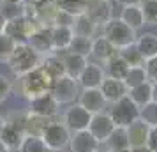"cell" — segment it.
<instances>
[{
    "instance_id": "obj_34",
    "label": "cell",
    "mask_w": 157,
    "mask_h": 152,
    "mask_svg": "<svg viewBox=\"0 0 157 152\" xmlns=\"http://www.w3.org/2000/svg\"><path fill=\"white\" fill-rule=\"evenodd\" d=\"M0 11L6 16V20H14L25 14V2L23 4H14V2H4L0 0Z\"/></svg>"
},
{
    "instance_id": "obj_32",
    "label": "cell",
    "mask_w": 157,
    "mask_h": 152,
    "mask_svg": "<svg viewBox=\"0 0 157 152\" xmlns=\"http://www.w3.org/2000/svg\"><path fill=\"white\" fill-rule=\"evenodd\" d=\"M50 149L46 147V143L43 142L41 136H30V134H25L21 145L18 152H48Z\"/></svg>"
},
{
    "instance_id": "obj_7",
    "label": "cell",
    "mask_w": 157,
    "mask_h": 152,
    "mask_svg": "<svg viewBox=\"0 0 157 152\" xmlns=\"http://www.w3.org/2000/svg\"><path fill=\"white\" fill-rule=\"evenodd\" d=\"M50 92L58 104H72L79 95V83L78 80H72L69 76H62L53 81Z\"/></svg>"
},
{
    "instance_id": "obj_21",
    "label": "cell",
    "mask_w": 157,
    "mask_h": 152,
    "mask_svg": "<svg viewBox=\"0 0 157 152\" xmlns=\"http://www.w3.org/2000/svg\"><path fill=\"white\" fill-rule=\"evenodd\" d=\"M120 20L125 25H129L132 30H138L145 27V18H143V11L140 4H131V6H122V14Z\"/></svg>"
},
{
    "instance_id": "obj_19",
    "label": "cell",
    "mask_w": 157,
    "mask_h": 152,
    "mask_svg": "<svg viewBox=\"0 0 157 152\" xmlns=\"http://www.w3.org/2000/svg\"><path fill=\"white\" fill-rule=\"evenodd\" d=\"M27 43L41 55H48L53 53V44H51V34H50V27H39V29L29 37Z\"/></svg>"
},
{
    "instance_id": "obj_25",
    "label": "cell",
    "mask_w": 157,
    "mask_h": 152,
    "mask_svg": "<svg viewBox=\"0 0 157 152\" xmlns=\"http://www.w3.org/2000/svg\"><path fill=\"white\" fill-rule=\"evenodd\" d=\"M104 65H106V67H104L106 76H111V78H117V80H124L125 74H127V71H129V64L118 55V53H117L115 57L109 58Z\"/></svg>"
},
{
    "instance_id": "obj_12",
    "label": "cell",
    "mask_w": 157,
    "mask_h": 152,
    "mask_svg": "<svg viewBox=\"0 0 157 152\" xmlns=\"http://www.w3.org/2000/svg\"><path fill=\"white\" fill-rule=\"evenodd\" d=\"M85 14L90 16V20L95 25L102 27L109 18H113L111 16V2L109 0H86Z\"/></svg>"
},
{
    "instance_id": "obj_51",
    "label": "cell",
    "mask_w": 157,
    "mask_h": 152,
    "mask_svg": "<svg viewBox=\"0 0 157 152\" xmlns=\"http://www.w3.org/2000/svg\"><path fill=\"white\" fill-rule=\"evenodd\" d=\"M95 152H101V150H95Z\"/></svg>"
},
{
    "instance_id": "obj_36",
    "label": "cell",
    "mask_w": 157,
    "mask_h": 152,
    "mask_svg": "<svg viewBox=\"0 0 157 152\" xmlns=\"http://www.w3.org/2000/svg\"><path fill=\"white\" fill-rule=\"evenodd\" d=\"M141 11L145 25H157V0H141Z\"/></svg>"
},
{
    "instance_id": "obj_5",
    "label": "cell",
    "mask_w": 157,
    "mask_h": 152,
    "mask_svg": "<svg viewBox=\"0 0 157 152\" xmlns=\"http://www.w3.org/2000/svg\"><path fill=\"white\" fill-rule=\"evenodd\" d=\"M39 27H43L41 23L37 21L34 16L23 14L20 18H14V20H9L4 32L7 34L14 43H27L29 37L36 32Z\"/></svg>"
},
{
    "instance_id": "obj_16",
    "label": "cell",
    "mask_w": 157,
    "mask_h": 152,
    "mask_svg": "<svg viewBox=\"0 0 157 152\" xmlns=\"http://www.w3.org/2000/svg\"><path fill=\"white\" fill-rule=\"evenodd\" d=\"M51 34V44H53V51H65L71 44L72 37H74V30L69 25H51L50 27Z\"/></svg>"
},
{
    "instance_id": "obj_44",
    "label": "cell",
    "mask_w": 157,
    "mask_h": 152,
    "mask_svg": "<svg viewBox=\"0 0 157 152\" xmlns=\"http://www.w3.org/2000/svg\"><path fill=\"white\" fill-rule=\"evenodd\" d=\"M152 101L157 103V83H152Z\"/></svg>"
},
{
    "instance_id": "obj_49",
    "label": "cell",
    "mask_w": 157,
    "mask_h": 152,
    "mask_svg": "<svg viewBox=\"0 0 157 152\" xmlns=\"http://www.w3.org/2000/svg\"><path fill=\"white\" fill-rule=\"evenodd\" d=\"M108 152H131V149H120V150H108Z\"/></svg>"
},
{
    "instance_id": "obj_30",
    "label": "cell",
    "mask_w": 157,
    "mask_h": 152,
    "mask_svg": "<svg viewBox=\"0 0 157 152\" xmlns=\"http://www.w3.org/2000/svg\"><path fill=\"white\" fill-rule=\"evenodd\" d=\"M118 55L127 62L129 67H136V65L145 64V58L141 57V53H140V50H138L136 43H131V44H127V46L120 48V50H118Z\"/></svg>"
},
{
    "instance_id": "obj_27",
    "label": "cell",
    "mask_w": 157,
    "mask_h": 152,
    "mask_svg": "<svg viewBox=\"0 0 157 152\" xmlns=\"http://www.w3.org/2000/svg\"><path fill=\"white\" fill-rule=\"evenodd\" d=\"M127 95L141 108V106H145L147 103L152 101V83H150V81H145V83H141V85H136V87L129 88Z\"/></svg>"
},
{
    "instance_id": "obj_4",
    "label": "cell",
    "mask_w": 157,
    "mask_h": 152,
    "mask_svg": "<svg viewBox=\"0 0 157 152\" xmlns=\"http://www.w3.org/2000/svg\"><path fill=\"white\" fill-rule=\"evenodd\" d=\"M108 115L111 117L117 127H127L140 119V106L129 95H124L122 99L111 103V110Z\"/></svg>"
},
{
    "instance_id": "obj_23",
    "label": "cell",
    "mask_w": 157,
    "mask_h": 152,
    "mask_svg": "<svg viewBox=\"0 0 157 152\" xmlns=\"http://www.w3.org/2000/svg\"><path fill=\"white\" fill-rule=\"evenodd\" d=\"M72 30H74V34L76 36H85V37H95V34H97V30L102 29V27H99V25H95V23L90 20V16L88 14H78L74 16V21H72Z\"/></svg>"
},
{
    "instance_id": "obj_8",
    "label": "cell",
    "mask_w": 157,
    "mask_h": 152,
    "mask_svg": "<svg viewBox=\"0 0 157 152\" xmlns=\"http://www.w3.org/2000/svg\"><path fill=\"white\" fill-rule=\"evenodd\" d=\"M90 119H92L90 111H86L79 103H72V104H69V108L64 111L62 122L67 126V129L71 131V133H76V131L88 129Z\"/></svg>"
},
{
    "instance_id": "obj_40",
    "label": "cell",
    "mask_w": 157,
    "mask_h": 152,
    "mask_svg": "<svg viewBox=\"0 0 157 152\" xmlns=\"http://www.w3.org/2000/svg\"><path fill=\"white\" fill-rule=\"evenodd\" d=\"M11 90H13V83L9 78H6L4 74H0V103H4L6 99L9 97L11 94Z\"/></svg>"
},
{
    "instance_id": "obj_15",
    "label": "cell",
    "mask_w": 157,
    "mask_h": 152,
    "mask_svg": "<svg viewBox=\"0 0 157 152\" xmlns=\"http://www.w3.org/2000/svg\"><path fill=\"white\" fill-rule=\"evenodd\" d=\"M99 90L104 95V101L106 103H115L122 99L124 95H127V85L124 83V80H117V78H111V76H106L102 83H101Z\"/></svg>"
},
{
    "instance_id": "obj_1",
    "label": "cell",
    "mask_w": 157,
    "mask_h": 152,
    "mask_svg": "<svg viewBox=\"0 0 157 152\" xmlns=\"http://www.w3.org/2000/svg\"><path fill=\"white\" fill-rule=\"evenodd\" d=\"M41 62H43V55L37 53L29 43H16L14 50L7 60V65L14 76L21 78L32 69L39 67Z\"/></svg>"
},
{
    "instance_id": "obj_45",
    "label": "cell",
    "mask_w": 157,
    "mask_h": 152,
    "mask_svg": "<svg viewBox=\"0 0 157 152\" xmlns=\"http://www.w3.org/2000/svg\"><path fill=\"white\" fill-rule=\"evenodd\" d=\"M131 152H152V150L145 145V147H136V149H131Z\"/></svg>"
},
{
    "instance_id": "obj_26",
    "label": "cell",
    "mask_w": 157,
    "mask_h": 152,
    "mask_svg": "<svg viewBox=\"0 0 157 152\" xmlns=\"http://www.w3.org/2000/svg\"><path fill=\"white\" fill-rule=\"evenodd\" d=\"M51 119L48 117H41V115H34L27 111V124H25V134L30 136H43L46 126L50 124Z\"/></svg>"
},
{
    "instance_id": "obj_38",
    "label": "cell",
    "mask_w": 157,
    "mask_h": 152,
    "mask_svg": "<svg viewBox=\"0 0 157 152\" xmlns=\"http://www.w3.org/2000/svg\"><path fill=\"white\" fill-rule=\"evenodd\" d=\"M9 126L16 127L18 131H21L25 134V124H27V111H13L11 115L6 119Z\"/></svg>"
},
{
    "instance_id": "obj_46",
    "label": "cell",
    "mask_w": 157,
    "mask_h": 152,
    "mask_svg": "<svg viewBox=\"0 0 157 152\" xmlns=\"http://www.w3.org/2000/svg\"><path fill=\"white\" fill-rule=\"evenodd\" d=\"M6 124H7V120H6V119H4V117L0 115V133H2V131H4V127H6Z\"/></svg>"
},
{
    "instance_id": "obj_35",
    "label": "cell",
    "mask_w": 157,
    "mask_h": 152,
    "mask_svg": "<svg viewBox=\"0 0 157 152\" xmlns=\"http://www.w3.org/2000/svg\"><path fill=\"white\" fill-rule=\"evenodd\" d=\"M140 120H143L150 127L157 126V103L150 101L140 108Z\"/></svg>"
},
{
    "instance_id": "obj_13",
    "label": "cell",
    "mask_w": 157,
    "mask_h": 152,
    "mask_svg": "<svg viewBox=\"0 0 157 152\" xmlns=\"http://www.w3.org/2000/svg\"><path fill=\"white\" fill-rule=\"evenodd\" d=\"M99 145L101 143L92 136V133L88 129L72 133L71 140H69L71 152H95V150H99Z\"/></svg>"
},
{
    "instance_id": "obj_24",
    "label": "cell",
    "mask_w": 157,
    "mask_h": 152,
    "mask_svg": "<svg viewBox=\"0 0 157 152\" xmlns=\"http://www.w3.org/2000/svg\"><path fill=\"white\" fill-rule=\"evenodd\" d=\"M136 46L141 53V57L147 60V58L157 57V36L152 34V32H145L140 37H136Z\"/></svg>"
},
{
    "instance_id": "obj_39",
    "label": "cell",
    "mask_w": 157,
    "mask_h": 152,
    "mask_svg": "<svg viewBox=\"0 0 157 152\" xmlns=\"http://www.w3.org/2000/svg\"><path fill=\"white\" fill-rule=\"evenodd\" d=\"M143 69H145V74H147V80L150 83H157V57L147 58L145 64H143Z\"/></svg>"
},
{
    "instance_id": "obj_11",
    "label": "cell",
    "mask_w": 157,
    "mask_h": 152,
    "mask_svg": "<svg viewBox=\"0 0 157 152\" xmlns=\"http://www.w3.org/2000/svg\"><path fill=\"white\" fill-rule=\"evenodd\" d=\"M104 78H106L104 67L101 64H97V62H88L85 65L83 72L79 74L78 83L81 88H99Z\"/></svg>"
},
{
    "instance_id": "obj_41",
    "label": "cell",
    "mask_w": 157,
    "mask_h": 152,
    "mask_svg": "<svg viewBox=\"0 0 157 152\" xmlns=\"http://www.w3.org/2000/svg\"><path fill=\"white\" fill-rule=\"evenodd\" d=\"M147 147H148L152 152H157V126L150 127L148 140H147Z\"/></svg>"
},
{
    "instance_id": "obj_20",
    "label": "cell",
    "mask_w": 157,
    "mask_h": 152,
    "mask_svg": "<svg viewBox=\"0 0 157 152\" xmlns=\"http://www.w3.org/2000/svg\"><path fill=\"white\" fill-rule=\"evenodd\" d=\"M62 60H64V67H65V76H69L72 80H78L79 74L85 69V65L88 64V58L86 57L78 55V53H72V51H67V50L62 55Z\"/></svg>"
},
{
    "instance_id": "obj_50",
    "label": "cell",
    "mask_w": 157,
    "mask_h": 152,
    "mask_svg": "<svg viewBox=\"0 0 157 152\" xmlns=\"http://www.w3.org/2000/svg\"><path fill=\"white\" fill-rule=\"evenodd\" d=\"M48 152H55V150H48Z\"/></svg>"
},
{
    "instance_id": "obj_14",
    "label": "cell",
    "mask_w": 157,
    "mask_h": 152,
    "mask_svg": "<svg viewBox=\"0 0 157 152\" xmlns=\"http://www.w3.org/2000/svg\"><path fill=\"white\" fill-rule=\"evenodd\" d=\"M78 103L86 110V111H90V113H99L102 111L104 108V95L101 92L99 88H81V92L78 95Z\"/></svg>"
},
{
    "instance_id": "obj_43",
    "label": "cell",
    "mask_w": 157,
    "mask_h": 152,
    "mask_svg": "<svg viewBox=\"0 0 157 152\" xmlns=\"http://www.w3.org/2000/svg\"><path fill=\"white\" fill-rule=\"evenodd\" d=\"M6 25H7V20H6V16L2 14V11H0V32H4Z\"/></svg>"
},
{
    "instance_id": "obj_2",
    "label": "cell",
    "mask_w": 157,
    "mask_h": 152,
    "mask_svg": "<svg viewBox=\"0 0 157 152\" xmlns=\"http://www.w3.org/2000/svg\"><path fill=\"white\" fill-rule=\"evenodd\" d=\"M53 81L55 80L48 74V71L43 65H39L36 69H32L30 72H27L25 76H21V95L27 101L34 99V97H39V95L50 92Z\"/></svg>"
},
{
    "instance_id": "obj_3",
    "label": "cell",
    "mask_w": 157,
    "mask_h": 152,
    "mask_svg": "<svg viewBox=\"0 0 157 152\" xmlns=\"http://www.w3.org/2000/svg\"><path fill=\"white\" fill-rule=\"evenodd\" d=\"M102 36L113 44L117 50H120L127 44L136 41V30L122 21L120 18H109L102 25Z\"/></svg>"
},
{
    "instance_id": "obj_9",
    "label": "cell",
    "mask_w": 157,
    "mask_h": 152,
    "mask_svg": "<svg viewBox=\"0 0 157 152\" xmlns=\"http://www.w3.org/2000/svg\"><path fill=\"white\" fill-rule=\"evenodd\" d=\"M29 113H34V115H41V117H48V119H53L55 115H58L60 111V104L57 103V99L51 95V92H46V94L39 95V97H34L29 101Z\"/></svg>"
},
{
    "instance_id": "obj_42",
    "label": "cell",
    "mask_w": 157,
    "mask_h": 152,
    "mask_svg": "<svg viewBox=\"0 0 157 152\" xmlns=\"http://www.w3.org/2000/svg\"><path fill=\"white\" fill-rule=\"evenodd\" d=\"M120 6H131V4H141V0H117Z\"/></svg>"
},
{
    "instance_id": "obj_47",
    "label": "cell",
    "mask_w": 157,
    "mask_h": 152,
    "mask_svg": "<svg viewBox=\"0 0 157 152\" xmlns=\"http://www.w3.org/2000/svg\"><path fill=\"white\" fill-rule=\"evenodd\" d=\"M0 152H11V150L7 149V147L4 145V142H2V140H0Z\"/></svg>"
},
{
    "instance_id": "obj_18",
    "label": "cell",
    "mask_w": 157,
    "mask_h": 152,
    "mask_svg": "<svg viewBox=\"0 0 157 152\" xmlns=\"http://www.w3.org/2000/svg\"><path fill=\"white\" fill-rule=\"evenodd\" d=\"M127 131V140H129V149H136V147H145L147 140H148V133H150V126L143 122V120H136L131 126L125 127Z\"/></svg>"
},
{
    "instance_id": "obj_33",
    "label": "cell",
    "mask_w": 157,
    "mask_h": 152,
    "mask_svg": "<svg viewBox=\"0 0 157 152\" xmlns=\"http://www.w3.org/2000/svg\"><path fill=\"white\" fill-rule=\"evenodd\" d=\"M145 81H148V80H147V74H145L143 65L129 67L127 74H125V78H124V83L127 85V88H132V87H136V85H141Z\"/></svg>"
},
{
    "instance_id": "obj_31",
    "label": "cell",
    "mask_w": 157,
    "mask_h": 152,
    "mask_svg": "<svg viewBox=\"0 0 157 152\" xmlns=\"http://www.w3.org/2000/svg\"><path fill=\"white\" fill-rule=\"evenodd\" d=\"M67 51H72V53H78V55H83V57L88 58L90 51H92V37L76 36V34H74Z\"/></svg>"
},
{
    "instance_id": "obj_17",
    "label": "cell",
    "mask_w": 157,
    "mask_h": 152,
    "mask_svg": "<svg viewBox=\"0 0 157 152\" xmlns=\"http://www.w3.org/2000/svg\"><path fill=\"white\" fill-rule=\"evenodd\" d=\"M117 53H118V50H117L102 34L92 39V51H90V55H92L97 62L106 64L108 60H109L111 57H115Z\"/></svg>"
},
{
    "instance_id": "obj_28",
    "label": "cell",
    "mask_w": 157,
    "mask_h": 152,
    "mask_svg": "<svg viewBox=\"0 0 157 152\" xmlns=\"http://www.w3.org/2000/svg\"><path fill=\"white\" fill-rule=\"evenodd\" d=\"M23 138H25V134H23L21 131H18L16 127L9 126V124H6L4 131L0 133V140L4 142V145L7 147L9 150H18L23 142Z\"/></svg>"
},
{
    "instance_id": "obj_37",
    "label": "cell",
    "mask_w": 157,
    "mask_h": 152,
    "mask_svg": "<svg viewBox=\"0 0 157 152\" xmlns=\"http://www.w3.org/2000/svg\"><path fill=\"white\" fill-rule=\"evenodd\" d=\"M14 46H16V43L6 32H0V64H7V60L11 57L13 50H14Z\"/></svg>"
},
{
    "instance_id": "obj_10",
    "label": "cell",
    "mask_w": 157,
    "mask_h": 152,
    "mask_svg": "<svg viewBox=\"0 0 157 152\" xmlns=\"http://www.w3.org/2000/svg\"><path fill=\"white\" fill-rule=\"evenodd\" d=\"M113 129H115L113 120H111V117L108 115V113H104V111L94 113L92 119H90V124H88V131L92 133V136L95 138L99 143H104Z\"/></svg>"
},
{
    "instance_id": "obj_6",
    "label": "cell",
    "mask_w": 157,
    "mask_h": 152,
    "mask_svg": "<svg viewBox=\"0 0 157 152\" xmlns=\"http://www.w3.org/2000/svg\"><path fill=\"white\" fill-rule=\"evenodd\" d=\"M71 131L67 129V126L64 122H58V120H53L51 119L50 124L46 126V129L43 133V142L46 143V147L50 150H62L64 147L69 145V140H71Z\"/></svg>"
},
{
    "instance_id": "obj_29",
    "label": "cell",
    "mask_w": 157,
    "mask_h": 152,
    "mask_svg": "<svg viewBox=\"0 0 157 152\" xmlns=\"http://www.w3.org/2000/svg\"><path fill=\"white\" fill-rule=\"evenodd\" d=\"M104 145L108 147V150L129 149V140H127V131H125V127H117L115 126V129L111 131V134L108 136Z\"/></svg>"
},
{
    "instance_id": "obj_22",
    "label": "cell",
    "mask_w": 157,
    "mask_h": 152,
    "mask_svg": "<svg viewBox=\"0 0 157 152\" xmlns=\"http://www.w3.org/2000/svg\"><path fill=\"white\" fill-rule=\"evenodd\" d=\"M44 69L48 71L53 80H57V78H62L65 76V67H64V60H62V55L58 53V51H53V53H48V55H44L43 57V62H41Z\"/></svg>"
},
{
    "instance_id": "obj_48",
    "label": "cell",
    "mask_w": 157,
    "mask_h": 152,
    "mask_svg": "<svg viewBox=\"0 0 157 152\" xmlns=\"http://www.w3.org/2000/svg\"><path fill=\"white\" fill-rule=\"evenodd\" d=\"M4 2H14V4H23V2H27V0H4Z\"/></svg>"
}]
</instances>
